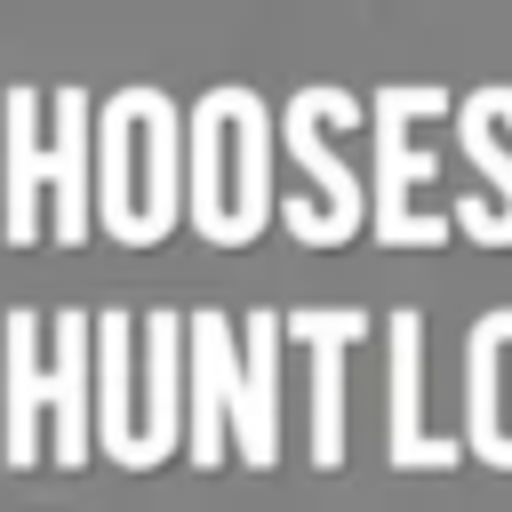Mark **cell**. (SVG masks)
<instances>
[{
	"instance_id": "obj_12",
	"label": "cell",
	"mask_w": 512,
	"mask_h": 512,
	"mask_svg": "<svg viewBox=\"0 0 512 512\" xmlns=\"http://www.w3.org/2000/svg\"><path fill=\"white\" fill-rule=\"evenodd\" d=\"M384 336H392V400H384V448H392V464H408V472H432V464H456L464 456V440H448V432H424V312L416 304H392L384 312Z\"/></svg>"
},
{
	"instance_id": "obj_13",
	"label": "cell",
	"mask_w": 512,
	"mask_h": 512,
	"mask_svg": "<svg viewBox=\"0 0 512 512\" xmlns=\"http://www.w3.org/2000/svg\"><path fill=\"white\" fill-rule=\"evenodd\" d=\"M184 312H144V472L184 448Z\"/></svg>"
},
{
	"instance_id": "obj_9",
	"label": "cell",
	"mask_w": 512,
	"mask_h": 512,
	"mask_svg": "<svg viewBox=\"0 0 512 512\" xmlns=\"http://www.w3.org/2000/svg\"><path fill=\"white\" fill-rule=\"evenodd\" d=\"M96 448L144 472V328L128 336V304L96 312Z\"/></svg>"
},
{
	"instance_id": "obj_2",
	"label": "cell",
	"mask_w": 512,
	"mask_h": 512,
	"mask_svg": "<svg viewBox=\"0 0 512 512\" xmlns=\"http://www.w3.org/2000/svg\"><path fill=\"white\" fill-rule=\"evenodd\" d=\"M0 464H32L56 456L64 472H80L96 456V312L64 304V312H32L8 304L0 312Z\"/></svg>"
},
{
	"instance_id": "obj_6",
	"label": "cell",
	"mask_w": 512,
	"mask_h": 512,
	"mask_svg": "<svg viewBox=\"0 0 512 512\" xmlns=\"http://www.w3.org/2000/svg\"><path fill=\"white\" fill-rule=\"evenodd\" d=\"M360 120V96L352 88H320V80H304L296 96H288V112H280V144L296 152V168H304V184L312 192H288L280 200V224L304 240V248H344L360 224H368V184L352 176V160L336 152V136L328 128H352Z\"/></svg>"
},
{
	"instance_id": "obj_5",
	"label": "cell",
	"mask_w": 512,
	"mask_h": 512,
	"mask_svg": "<svg viewBox=\"0 0 512 512\" xmlns=\"http://www.w3.org/2000/svg\"><path fill=\"white\" fill-rule=\"evenodd\" d=\"M448 112V88L440 80H384L376 104H368V136H376V200H368V232L384 248H440L448 240V208H416L424 184H440V152L416 136L424 120Z\"/></svg>"
},
{
	"instance_id": "obj_7",
	"label": "cell",
	"mask_w": 512,
	"mask_h": 512,
	"mask_svg": "<svg viewBox=\"0 0 512 512\" xmlns=\"http://www.w3.org/2000/svg\"><path fill=\"white\" fill-rule=\"evenodd\" d=\"M184 352H192L184 456H192V464H216V456H224V432L240 440L248 416H256V400H248V344L232 336V312L192 304V312H184Z\"/></svg>"
},
{
	"instance_id": "obj_14",
	"label": "cell",
	"mask_w": 512,
	"mask_h": 512,
	"mask_svg": "<svg viewBox=\"0 0 512 512\" xmlns=\"http://www.w3.org/2000/svg\"><path fill=\"white\" fill-rule=\"evenodd\" d=\"M240 344H248V400H256V416L240 432V464L272 472L280 464V344H288V312L256 304L248 328H240Z\"/></svg>"
},
{
	"instance_id": "obj_8",
	"label": "cell",
	"mask_w": 512,
	"mask_h": 512,
	"mask_svg": "<svg viewBox=\"0 0 512 512\" xmlns=\"http://www.w3.org/2000/svg\"><path fill=\"white\" fill-rule=\"evenodd\" d=\"M496 120H512V80H480L456 96V144L480 168V192L456 200V232L480 248H512V144L496 136Z\"/></svg>"
},
{
	"instance_id": "obj_1",
	"label": "cell",
	"mask_w": 512,
	"mask_h": 512,
	"mask_svg": "<svg viewBox=\"0 0 512 512\" xmlns=\"http://www.w3.org/2000/svg\"><path fill=\"white\" fill-rule=\"evenodd\" d=\"M40 232L64 248L96 232V96L80 80L56 96L32 80L0 88V240L32 248Z\"/></svg>"
},
{
	"instance_id": "obj_10",
	"label": "cell",
	"mask_w": 512,
	"mask_h": 512,
	"mask_svg": "<svg viewBox=\"0 0 512 512\" xmlns=\"http://www.w3.org/2000/svg\"><path fill=\"white\" fill-rule=\"evenodd\" d=\"M464 448L512 472V304L464 328Z\"/></svg>"
},
{
	"instance_id": "obj_4",
	"label": "cell",
	"mask_w": 512,
	"mask_h": 512,
	"mask_svg": "<svg viewBox=\"0 0 512 512\" xmlns=\"http://www.w3.org/2000/svg\"><path fill=\"white\" fill-rule=\"evenodd\" d=\"M96 224L120 248H152L184 224V112L152 80L96 104Z\"/></svg>"
},
{
	"instance_id": "obj_11",
	"label": "cell",
	"mask_w": 512,
	"mask_h": 512,
	"mask_svg": "<svg viewBox=\"0 0 512 512\" xmlns=\"http://www.w3.org/2000/svg\"><path fill=\"white\" fill-rule=\"evenodd\" d=\"M288 336L312 352V464L336 472L344 464V352L368 336L360 304H304L288 312Z\"/></svg>"
},
{
	"instance_id": "obj_3",
	"label": "cell",
	"mask_w": 512,
	"mask_h": 512,
	"mask_svg": "<svg viewBox=\"0 0 512 512\" xmlns=\"http://www.w3.org/2000/svg\"><path fill=\"white\" fill-rule=\"evenodd\" d=\"M272 104L248 80H216L192 96L184 120V216L208 248H248L280 200H272Z\"/></svg>"
}]
</instances>
